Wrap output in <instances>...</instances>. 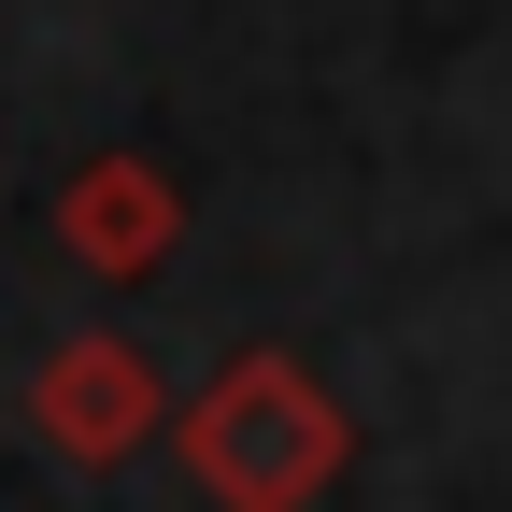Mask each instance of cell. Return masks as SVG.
Wrapping results in <instances>:
<instances>
[{
    "mask_svg": "<svg viewBox=\"0 0 512 512\" xmlns=\"http://www.w3.org/2000/svg\"><path fill=\"white\" fill-rule=\"evenodd\" d=\"M72 242H86V271H143V256L171 242V185H143V171H100L86 200H72Z\"/></svg>",
    "mask_w": 512,
    "mask_h": 512,
    "instance_id": "cell-3",
    "label": "cell"
},
{
    "mask_svg": "<svg viewBox=\"0 0 512 512\" xmlns=\"http://www.w3.org/2000/svg\"><path fill=\"white\" fill-rule=\"evenodd\" d=\"M143 413H157V399H143V370H128L114 342H72V356H57V384H43V427L72 441V456H114Z\"/></svg>",
    "mask_w": 512,
    "mask_h": 512,
    "instance_id": "cell-2",
    "label": "cell"
},
{
    "mask_svg": "<svg viewBox=\"0 0 512 512\" xmlns=\"http://www.w3.org/2000/svg\"><path fill=\"white\" fill-rule=\"evenodd\" d=\"M185 441H200V484H214L228 512H299L313 484H328V456H342L328 413L299 399V370H228Z\"/></svg>",
    "mask_w": 512,
    "mask_h": 512,
    "instance_id": "cell-1",
    "label": "cell"
}]
</instances>
